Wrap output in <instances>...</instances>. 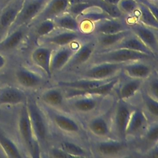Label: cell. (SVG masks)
<instances>
[{
    "label": "cell",
    "mask_w": 158,
    "mask_h": 158,
    "mask_svg": "<svg viewBox=\"0 0 158 158\" xmlns=\"http://www.w3.org/2000/svg\"><path fill=\"white\" fill-rule=\"evenodd\" d=\"M114 100L112 94L70 95L67 96L65 109L83 122L87 118L109 109Z\"/></svg>",
    "instance_id": "cell-1"
},
{
    "label": "cell",
    "mask_w": 158,
    "mask_h": 158,
    "mask_svg": "<svg viewBox=\"0 0 158 158\" xmlns=\"http://www.w3.org/2000/svg\"><path fill=\"white\" fill-rule=\"evenodd\" d=\"M40 104L54 133L89 142V136L84 125L76 115L65 110L49 107L40 103Z\"/></svg>",
    "instance_id": "cell-2"
},
{
    "label": "cell",
    "mask_w": 158,
    "mask_h": 158,
    "mask_svg": "<svg viewBox=\"0 0 158 158\" xmlns=\"http://www.w3.org/2000/svg\"><path fill=\"white\" fill-rule=\"evenodd\" d=\"M26 106L32 130L35 138L41 149L43 156V152L51 144L53 131L46 115L35 94L28 95Z\"/></svg>",
    "instance_id": "cell-3"
},
{
    "label": "cell",
    "mask_w": 158,
    "mask_h": 158,
    "mask_svg": "<svg viewBox=\"0 0 158 158\" xmlns=\"http://www.w3.org/2000/svg\"><path fill=\"white\" fill-rule=\"evenodd\" d=\"M93 157L119 158L135 157V144L127 140L114 138H89Z\"/></svg>",
    "instance_id": "cell-4"
},
{
    "label": "cell",
    "mask_w": 158,
    "mask_h": 158,
    "mask_svg": "<svg viewBox=\"0 0 158 158\" xmlns=\"http://www.w3.org/2000/svg\"><path fill=\"white\" fill-rule=\"evenodd\" d=\"M122 65L123 64L109 62L89 63L74 72L55 78H83L96 80L112 79L121 74Z\"/></svg>",
    "instance_id": "cell-5"
},
{
    "label": "cell",
    "mask_w": 158,
    "mask_h": 158,
    "mask_svg": "<svg viewBox=\"0 0 158 158\" xmlns=\"http://www.w3.org/2000/svg\"><path fill=\"white\" fill-rule=\"evenodd\" d=\"M17 128L20 138L27 156L33 158L42 157V151L35 138L26 103L20 106L18 116Z\"/></svg>",
    "instance_id": "cell-6"
},
{
    "label": "cell",
    "mask_w": 158,
    "mask_h": 158,
    "mask_svg": "<svg viewBox=\"0 0 158 158\" xmlns=\"http://www.w3.org/2000/svg\"><path fill=\"white\" fill-rule=\"evenodd\" d=\"M136 106L128 101L115 99L110 112L112 138L126 140V128L131 114Z\"/></svg>",
    "instance_id": "cell-7"
},
{
    "label": "cell",
    "mask_w": 158,
    "mask_h": 158,
    "mask_svg": "<svg viewBox=\"0 0 158 158\" xmlns=\"http://www.w3.org/2000/svg\"><path fill=\"white\" fill-rule=\"evenodd\" d=\"M157 59V57L142 52L123 48H114L106 51H96L93 54L89 63L109 62L125 64L138 60Z\"/></svg>",
    "instance_id": "cell-8"
},
{
    "label": "cell",
    "mask_w": 158,
    "mask_h": 158,
    "mask_svg": "<svg viewBox=\"0 0 158 158\" xmlns=\"http://www.w3.org/2000/svg\"><path fill=\"white\" fill-rule=\"evenodd\" d=\"M15 78L23 89L37 93L51 84L49 79L41 71L32 65L31 67L21 66L15 72Z\"/></svg>",
    "instance_id": "cell-9"
},
{
    "label": "cell",
    "mask_w": 158,
    "mask_h": 158,
    "mask_svg": "<svg viewBox=\"0 0 158 158\" xmlns=\"http://www.w3.org/2000/svg\"><path fill=\"white\" fill-rule=\"evenodd\" d=\"M96 51L97 46L93 35L82 41L62 72L55 78L69 75L85 66L89 62Z\"/></svg>",
    "instance_id": "cell-10"
},
{
    "label": "cell",
    "mask_w": 158,
    "mask_h": 158,
    "mask_svg": "<svg viewBox=\"0 0 158 158\" xmlns=\"http://www.w3.org/2000/svg\"><path fill=\"white\" fill-rule=\"evenodd\" d=\"M51 144L59 147L71 157H93L88 141L53 132Z\"/></svg>",
    "instance_id": "cell-11"
},
{
    "label": "cell",
    "mask_w": 158,
    "mask_h": 158,
    "mask_svg": "<svg viewBox=\"0 0 158 158\" xmlns=\"http://www.w3.org/2000/svg\"><path fill=\"white\" fill-rule=\"evenodd\" d=\"M112 106L109 109L96 114L83 122L89 138H112L110 129Z\"/></svg>",
    "instance_id": "cell-12"
},
{
    "label": "cell",
    "mask_w": 158,
    "mask_h": 158,
    "mask_svg": "<svg viewBox=\"0 0 158 158\" xmlns=\"http://www.w3.org/2000/svg\"><path fill=\"white\" fill-rule=\"evenodd\" d=\"M144 80L120 75L114 89L115 99L128 101L136 105L143 85Z\"/></svg>",
    "instance_id": "cell-13"
},
{
    "label": "cell",
    "mask_w": 158,
    "mask_h": 158,
    "mask_svg": "<svg viewBox=\"0 0 158 158\" xmlns=\"http://www.w3.org/2000/svg\"><path fill=\"white\" fill-rule=\"evenodd\" d=\"M93 36L80 31L56 29L48 35L38 40L35 44H44L53 48L66 46L75 42H80Z\"/></svg>",
    "instance_id": "cell-14"
},
{
    "label": "cell",
    "mask_w": 158,
    "mask_h": 158,
    "mask_svg": "<svg viewBox=\"0 0 158 158\" xmlns=\"http://www.w3.org/2000/svg\"><path fill=\"white\" fill-rule=\"evenodd\" d=\"M36 94V99L40 104L49 107L66 110L67 95L62 88L51 83Z\"/></svg>",
    "instance_id": "cell-15"
},
{
    "label": "cell",
    "mask_w": 158,
    "mask_h": 158,
    "mask_svg": "<svg viewBox=\"0 0 158 158\" xmlns=\"http://www.w3.org/2000/svg\"><path fill=\"white\" fill-rule=\"evenodd\" d=\"M48 0H23L16 19L10 29L28 26L36 19Z\"/></svg>",
    "instance_id": "cell-16"
},
{
    "label": "cell",
    "mask_w": 158,
    "mask_h": 158,
    "mask_svg": "<svg viewBox=\"0 0 158 158\" xmlns=\"http://www.w3.org/2000/svg\"><path fill=\"white\" fill-rule=\"evenodd\" d=\"M157 60H138L123 64L121 74L135 79L144 80L156 69Z\"/></svg>",
    "instance_id": "cell-17"
},
{
    "label": "cell",
    "mask_w": 158,
    "mask_h": 158,
    "mask_svg": "<svg viewBox=\"0 0 158 158\" xmlns=\"http://www.w3.org/2000/svg\"><path fill=\"white\" fill-rule=\"evenodd\" d=\"M81 41L54 48L50 62V70L52 79L62 72Z\"/></svg>",
    "instance_id": "cell-18"
},
{
    "label": "cell",
    "mask_w": 158,
    "mask_h": 158,
    "mask_svg": "<svg viewBox=\"0 0 158 158\" xmlns=\"http://www.w3.org/2000/svg\"><path fill=\"white\" fill-rule=\"evenodd\" d=\"M149 122L142 109L136 105L131 114L127 124L125 139L135 143L141 136Z\"/></svg>",
    "instance_id": "cell-19"
},
{
    "label": "cell",
    "mask_w": 158,
    "mask_h": 158,
    "mask_svg": "<svg viewBox=\"0 0 158 158\" xmlns=\"http://www.w3.org/2000/svg\"><path fill=\"white\" fill-rule=\"evenodd\" d=\"M53 49L54 48L49 46L36 44L30 54L31 65L41 71L51 80L52 76L50 70V62Z\"/></svg>",
    "instance_id": "cell-20"
},
{
    "label": "cell",
    "mask_w": 158,
    "mask_h": 158,
    "mask_svg": "<svg viewBox=\"0 0 158 158\" xmlns=\"http://www.w3.org/2000/svg\"><path fill=\"white\" fill-rule=\"evenodd\" d=\"M128 26L130 31L135 35L156 56L158 57L157 29L149 27L139 22L130 23Z\"/></svg>",
    "instance_id": "cell-21"
},
{
    "label": "cell",
    "mask_w": 158,
    "mask_h": 158,
    "mask_svg": "<svg viewBox=\"0 0 158 158\" xmlns=\"http://www.w3.org/2000/svg\"><path fill=\"white\" fill-rule=\"evenodd\" d=\"M28 94L20 88L6 86L0 89V106H21L27 101Z\"/></svg>",
    "instance_id": "cell-22"
},
{
    "label": "cell",
    "mask_w": 158,
    "mask_h": 158,
    "mask_svg": "<svg viewBox=\"0 0 158 158\" xmlns=\"http://www.w3.org/2000/svg\"><path fill=\"white\" fill-rule=\"evenodd\" d=\"M130 30L126 21L122 19H106L94 23L92 35L112 34Z\"/></svg>",
    "instance_id": "cell-23"
},
{
    "label": "cell",
    "mask_w": 158,
    "mask_h": 158,
    "mask_svg": "<svg viewBox=\"0 0 158 158\" xmlns=\"http://www.w3.org/2000/svg\"><path fill=\"white\" fill-rule=\"evenodd\" d=\"M69 6V0H50L33 22L36 23L44 19H54L65 12Z\"/></svg>",
    "instance_id": "cell-24"
},
{
    "label": "cell",
    "mask_w": 158,
    "mask_h": 158,
    "mask_svg": "<svg viewBox=\"0 0 158 158\" xmlns=\"http://www.w3.org/2000/svg\"><path fill=\"white\" fill-rule=\"evenodd\" d=\"M28 26H22L14 29L0 40V49L10 51L19 47L28 35Z\"/></svg>",
    "instance_id": "cell-25"
},
{
    "label": "cell",
    "mask_w": 158,
    "mask_h": 158,
    "mask_svg": "<svg viewBox=\"0 0 158 158\" xmlns=\"http://www.w3.org/2000/svg\"><path fill=\"white\" fill-rule=\"evenodd\" d=\"M130 31V30H127L112 34L93 35L97 46L96 51H106L114 48L123 38L129 34Z\"/></svg>",
    "instance_id": "cell-26"
},
{
    "label": "cell",
    "mask_w": 158,
    "mask_h": 158,
    "mask_svg": "<svg viewBox=\"0 0 158 158\" xmlns=\"http://www.w3.org/2000/svg\"><path fill=\"white\" fill-rule=\"evenodd\" d=\"M136 105L142 109L149 121L158 120V100L149 96L142 89Z\"/></svg>",
    "instance_id": "cell-27"
},
{
    "label": "cell",
    "mask_w": 158,
    "mask_h": 158,
    "mask_svg": "<svg viewBox=\"0 0 158 158\" xmlns=\"http://www.w3.org/2000/svg\"><path fill=\"white\" fill-rule=\"evenodd\" d=\"M21 4L22 2L19 4H10L1 13L0 15V40L12 26L20 8Z\"/></svg>",
    "instance_id": "cell-28"
},
{
    "label": "cell",
    "mask_w": 158,
    "mask_h": 158,
    "mask_svg": "<svg viewBox=\"0 0 158 158\" xmlns=\"http://www.w3.org/2000/svg\"><path fill=\"white\" fill-rule=\"evenodd\" d=\"M123 48L139 52H142L144 54H146L148 55H151L157 57L144 44V43L131 31L129 34H128L123 40L118 43L114 48Z\"/></svg>",
    "instance_id": "cell-29"
},
{
    "label": "cell",
    "mask_w": 158,
    "mask_h": 158,
    "mask_svg": "<svg viewBox=\"0 0 158 158\" xmlns=\"http://www.w3.org/2000/svg\"><path fill=\"white\" fill-rule=\"evenodd\" d=\"M0 148L5 155L10 158H22L25 155L17 144L0 130Z\"/></svg>",
    "instance_id": "cell-30"
},
{
    "label": "cell",
    "mask_w": 158,
    "mask_h": 158,
    "mask_svg": "<svg viewBox=\"0 0 158 158\" xmlns=\"http://www.w3.org/2000/svg\"><path fill=\"white\" fill-rule=\"evenodd\" d=\"M53 20L58 29L80 31L79 22L77 17H74L67 11L55 17Z\"/></svg>",
    "instance_id": "cell-31"
},
{
    "label": "cell",
    "mask_w": 158,
    "mask_h": 158,
    "mask_svg": "<svg viewBox=\"0 0 158 158\" xmlns=\"http://www.w3.org/2000/svg\"><path fill=\"white\" fill-rule=\"evenodd\" d=\"M138 22L149 27L158 30V19L143 3L138 4Z\"/></svg>",
    "instance_id": "cell-32"
},
{
    "label": "cell",
    "mask_w": 158,
    "mask_h": 158,
    "mask_svg": "<svg viewBox=\"0 0 158 158\" xmlns=\"http://www.w3.org/2000/svg\"><path fill=\"white\" fill-rule=\"evenodd\" d=\"M57 29L53 19H44L36 23L33 30V38L35 44L36 41L50 34Z\"/></svg>",
    "instance_id": "cell-33"
},
{
    "label": "cell",
    "mask_w": 158,
    "mask_h": 158,
    "mask_svg": "<svg viewBox=\"0 0 158 158\" xmlns=\"http://www.w3.org/2000/svg\"><path fill=\"white\" fill-rule=\"evenodd\" d=\"M142 89L151 98L158 100V69L144 80Z\"/></svg>",
    "instance_id": "cell-34"
},
{
    "label": "cell",
    "mask_w": 158,
    "mask_h": 158,
    "mask_svg": "<svg viewBox=\"0 0 158 158\" xmlns=\"http://www.w3.org/2000/svg\"><path fill=\"white\" fill-rule=\"evenodd\" d=\"M93 6L99 7L112 19H122V13L117 5L109 3L104 0H87Z\"/></svg>",
    "instance_id": "cell-35"
},
{
    "label": "cell",
    "mask_w": 158,
    "mask_h": 158,
    "mask_svg": "<svg viewBox=\"0 0 158 158\" xmlns=\"http://www.w3.org/2000/svg\"><path fill=\"white\" fill-rule=\"evenodd\" d=\"M117 6L122 14L131 15L136 12L138 3L136 0H120Z\"/></svg>",
    "instance_id": "cell-36"
},
{
    "label": "cell",
    "mask_w": 158,
    "mask_h": 158,
    "mask_svg": "<svg viewBox=\"0 0 158 158\" xmlns=\"http://www.w3.org/2000/svg\"><path fill=\"white\" fill-rule=\"evenodd\" d=\"M94 7L90 2L88 1H84L72 5H70L67 9V12L73 15L74 17H77L82 13H83L88 9Z\"/></svg>",
    "instance_id": "cell-37"
},
{
    "label": "cell",
    "mask_w": 158,
    "mask_h": 158,
    "mask_svg": "<svg viewBox=\"0 0 158 158\" xmlns=\"http://www.w3.org/2000/svg\"><path fill=\"white\" fill-rule=\"evenodd\" d=\"M137 157L146 158H157L158 157V143L156 144L144 151L139 152Z\"/></svg>",
    "instance_id": "cell-38"
},
{
    "label": "cell",
    "mask_w": 158,
    "mask_h": 158,
    "mask_svg": "<svg viewBox=\"0 0 158 158\" xmlns=\"http://www.w3.org/2000/svg\"><path fill=\"white\" fill-rule=\"evenodd\" d=\"M141 2L144 4L154 14V15L158 19V9L157 6L154 5L152 1H150L149 0H140Z\"/></svg>",
    "instance_id": "cell-39"
},
{
    "label": "cell",
    "mask_w": 158,
    "mask_h": 158,
    "mask_svg": "<svg viewBox=\"0 0 158 158\" xmlns=\"http://www.w3.org/2000/svg\"><path fill=\"white\" fill-rule=\"evenodd\" d=\"M6 58L4 56L0 54V70L3 69L6 64Z\"/></svg>",
    "instance_id": "cell-40"
},
{
    "label": "cell",
    "mask_w": 158,
    "mask_h": 158,
    "mask_svg": "<svg viewBox=\"0 0 158 158\" xmlns=\"http://www.w3.org/2000/svg\"><path fill=\"white\" fill-rule=\"evenodd\" d=\"M86 1L87 0H69V4L70 6V5H72L74 4L81 2H84V1Z\"/></svg>",
    "instance_id": "cell-41"
},
{
    "label": "cell",
    "mask_w": 158,
    "mask_h": 158,
    "mask_svg": "<svg viewBox=\"0 0 158 158\" xmlns=\"http://www.w3.org/2000/svg\"><path fill=\"white\" fill-rule=\"evenodd\" d=\"M109 3H110V4H114V5H117L118 2V1L120 0H104Z\"/></svg>",
    "instance_id": "cell-42"
},
{
    "label": "cell",
    "mask_w": 158,
    "mask_h": 158,
    "mask_svg": "<svg viewBox=\"0 0 158 158\" xmlns=\"http://www.w3.org/2000/svg\"><path fill=\"white\" fill-rule=\"evenodd\" d=\"M3 1H4V2H7H7H8V3H9V2H11V1H13V0H3Z\"/></svg>",
    "instance_id": "cell-43"
},
{
    "label": "cell",
    "mask_w": 158,
    "mask_h": 158,
    "mask_svg": "<svg viewBox=\"0 0 158 158\" xmlns=\"http://www.w3.org/2000/svg\"><path fill=\"white\" fill-rule=\"evenodd\" d=\"M150 1H152V2H157L158 0H149Z\"/></svg>",
    "instance_id": "cell-44"
}]
</instances>
